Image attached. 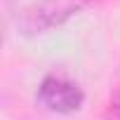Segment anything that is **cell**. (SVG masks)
<instances>
[{"label": "cell", "instance_id": "cell-3", "mask_svg": "<svg viewBox=\"0 0 120 120\" xmlns=\"http://www.w3.org/2000/svg\"><path fill=\"white\" fill-rule=\"evenodd\" d=\"M106 115L108 120H120V85L111 92V99H108V108H106Z\"/></svg>", "mask_w": 120, "mask_h": 120}, {"label": "cell", "instance_id": "cell-1", "mask_svg": "<svg viewBox=\"0 0 120 120\" xmlns=\"http://www.w3.org/2000/svg\"><path fill=\"white\" fill-rule=\"evenodd\" d=\"M35 99L42 108L66 115V113H73L82 106L85 92L75 80H71L61 73H49L40 80V85L35 90Z\"/></svg>", "mask_w": 120, "mask_h": 120}, {"label": "cell", "instance_id": "cell-2", "mask_svg": "<svg viewBox=\"0 0 120 120\" xmlns=\"http://www.w3.org/2000/svg\"><path fill=\"white\" fill-rule=\"evenodd\" d=\"M85 5V0H38L28 5L19 17V28L26 35L42 33L56 24L66 21L71 14H75Z\"/></svg>", "mask_w": 120, "mask_h": 120}]
</instances>
